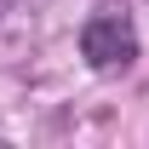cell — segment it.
<instances>
[{
    "label": "cell",
    "mask_w": 149,
    "mask_h": 149,
    "mask_svg": "<svg viewBox=\"0 0 149 149\" xmlns=\"http://www.w3.org/2000/svg\"><path fill=\"white\" fill-rule=\"evenodd\" d=\"M138 23H132L126 6H103L92 17L80 23V57H86V69L97 74H126L138 63Z\"/></svg>",
    "instance_id": "6da1fadb"
},
{
    "label": "cell",
    "mask_w": 149,
    "mask_h": 149,
    "mask_svg": "<svg viewBox=\"0 0 149 149\" xmlns=\"http://www.w3.org/2000/svg\"><path fill=\"white\" fill-rule=\"evenodd\" d=\"M6 12H12V0H0V17H6Z\"/></svg>",
    "instance_id": "7a4b0ae2"
}]
</instances>
